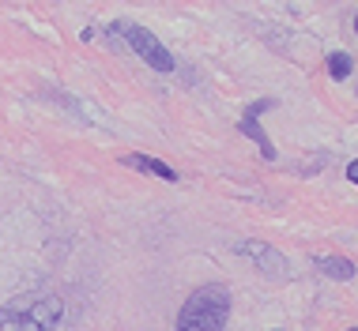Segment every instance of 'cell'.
Masks as SVG:
<instances>
[{
	"label": "cell",
	"mask_w": 358,
	"mask_h": 331,
	"mask_svg": "<svg viewBox=\"0 0 358 331\" xmlns=\"http://www.w3.org/2000/svg\"><path fill=\"white\" fill-rule=\"evenodd\" d=\"M64 320L61 297H15L0 309V331H53Z\"/></svg>",
	"instance_id": "cell-2"
},
{
	"label": "cell",
	"mask_w": 358,
	"mask_h": 331,
	"mask_svg": "<svg viewBox=\"0 0 358 331\" xmlns=\"http://www.w3.org/2000/svg\"><path fill=\"white\" fill-rule=\"evenodd\" d=\"M241 256H249L253 264L264 271V275H272V279H287V260H283V252H275L272 245H264V241H241L238 245Z\"/></svg>",
	"instance_id": "cell-4"
},
{
	"label": "cell",
	"mask_w": 358,
	"mask_h": 331,
	"mask_svg": "<svg viewBox=\"0 0 358 331\" xmlns=\"http://www.w3.org/2000/svg\"><path fill=\"white\" fill-rule=\"evenodd\" d=\"M230 320V294L227 286H200L192 290L185 309L178 316V331H227Z\"/></svg>",
	"instance_id": "cell-1"
},
{
	"label": "cell",
	"mask_w": 358,
	"mask_h": 331,
	"mask_svg": "<svg viewBox=\"0 0 358 331\" xmlns=\"http://www.w3.org/2000/svg\"><path fill=\"white\" fill-rule=\"evenodd\" d=\"M317 267H321L328 279H340V282L355 279V264L347 256H321V260H317Z\"/></svg>",
	"instance_id": "cell-7"
},
{
	"label": "cell",
	"mask_w": 358,
	"mask_h": 331,
	"mask_svg": "<svg viewBox=\"0 0 358 331\" xmlns=\"http://www.w3.org/2000/svg\"><path fill=\"white\" fill-rule=\"evenodd\" d=\"M113 31H121L124 38H129V45L155 68V72H173V57H170V50H166V45H162L151 31H143V27H136V23H117Z\"/></svg>",
	"instance_id": "cell-3"
},
{
	"label": "cell",
	"mask_w": 358,
	"mask_h": 331,
	"mask_svg": "<svg viewBox=\"0 0 358 331\" xmlns=\"http://www.w3.org/2000/svg\"><path fill=\"white\" fill-rule=\"evenodd\" d=\"M121 162L132 166V170H140V173H155V177H162V181H178V173H173L166 162L151 159V154H124Z\"/></svg>",
	"instance_id": "cell-6"
},
{
	"label": "cell",
	"mask_w": 358,
	"mask_h": 331,
	"mask_svg": "<svg viewBox=\"0 0 358 331\" xmlns=\"http://www.w3.org/2000/svg\"><path fill=\"white\" fill-rule=\"evenodd\" d=\"M351 331H358V328H351Z\"/></svg>",
	"instance_id": "cell-11"
},
{
	"label": "cell",
	"mask_w": 358,
	"mask_h": 331,
	"mask_svg": "<svg viewBox=\"0 0 358 331\" xmlns=\"http://www.w3.org/2000/svg\"><path fill=\"white\" fill-rule=\"evenodd\" d=\"M347 177H351V181L358 184V162H351V166H347Z\"/></svg>",
	"instance_id": "cell-9"
},
{
	"label": "cell",
	"mask_w": 358,
	"mask_h": 331,
	"mask_svg": "<svg viewBox=\"0 0 358 331\" xmlns=\"http://www.w3.org/2000/svg\"><path fill=\"white\" fill-rule=\"evenodd\" d=\"M272 105H275L272 98H264V102H253V105H249V110H245V117H241V124H238V128L245 132L249 140H257V147H260V154H264L268 162H275V147H272V140H268V135H264V128H260V124H257V117L264 113V110H272Z\"/></svg>",
	"instance_id": "cell-5"
},
{
	"label": "cell",
	"mask_w": 358,
	"mask_h": 331,
	"mask_svg": "<svg viewBox=\"0 0 358 331\" xmlns=\"http://www.w3.org/2000/svg\"><path fill=\"white\" fill-rule=\"evenodd\" d=\"M351 57L347 53H332L328 57V75H332V80H347V75H351Z\"/></svg>",
	"instance_id": "cell-8"
},
{
	"label": "cell",
	"mask_w": 358,
	"mask_h": 331,
	"mask_svg": "<svg viewBox=\"0 0 358 331\" xmlns=\"http://www.w3.org/2000/svg\"><path fill=\"white\" fill-rule=\"evenodd\" d=\"M355 31H358V15H355Z\"/></svg>",
	"instance_id": "cell-10"
}]
</instances>
